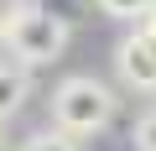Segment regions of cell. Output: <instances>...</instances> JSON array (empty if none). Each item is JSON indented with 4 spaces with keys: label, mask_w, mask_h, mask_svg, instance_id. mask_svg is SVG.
Here are the masks:
<instances>
[{
    "label": "cell",
    "mask_w": 156,
    "mask_h": 151,
    "mask_svg": "<svg viewBox=\"0 0 156 151\" xmlns=\"http://www.w3.org/2000/svg\"><path fill=\"white\" fill-rule=\"evenodd\" d=\"M31 94V78H26V68L21 63H0V125H5Z\"/></svg>",
    "instance_id": "cell-4"
},
{
    "label": "cell",
    "mask_w": 156,
    "mask_h": 151,
    "mask_svg": "<svg viewBox=\"0 0 156 151\" xmlns=\"http://www.w3.org/2000/svg\"><path fill=\"white\" fill-rule=\"evenodd\" d=\"M135 146H140V151H156V115L135 120Z\"/></svg>",
    "instance_id": "cell-7"
},
{
    "label": "cell",
    "mask_w": 156,
    "mask_h": 151,
    "mask_svg": "<svg viewBox=\"0 0 156 151\" xmlns=\"http://www.w3.org/2000/svg\"><path fill=\"white\" fill-rule=\"evenodd\" d=\"M52 120H57V130H68V135H99L109 120H115V94L99 84V78H68V84H57V94H52Z\"/></svg>",
    "instance_id": "cell-1"
},
{
    "label": "cell",
    "mask_w": 156,
    "mask_h": 151,
    "mask_svg": "<svg viewBox=\"0 0 156 151\" xmlns=\"http://www.w3.org/2000/svg\"><path fill=\"white\" fill-rule=\"evenodd\" d=\"M26 11V0H0V42H5V31L16 26V16Z\"/></svg>",
    "instance_id": "cell-8"
},
{
    "label": "cell",
    "mask_w": 156,
    "mask_h": 151,
    "mask_svg": "<svg viewBox=\"0 0 156 151\" xmlns=\"http://www.w3.org/2000/svg\"><path fill=\"white\" fill-rule=\"evenodd\" d=\"M115 68H120V78L130 84V89H140V94H156V52H151V42L135 31V37H125L120 47H115Z\"/></svg>",
    "instance_id": "cell-3"
},
{
    "label": "cell",
    "mask_w": 156,
    "mask_h": 151,
    "mask_svg": "<svg viewBox=\"0 0 156 151\" xmlns=\"http://www.w3.org/2000/svg\"><path fill=\"white\" fill-rule=\"evenodd\" d=\"M99 11H104V16H120V21H135V16L146 21V16L156 11V0H99Z\"/></svg>",
    "instance_id": "cell-5"
},
{
    "label": "cell",
    "mask_w": 156,
    "mask_h": 151,
    "mask_svg": "<svg viewBox=\"0 0 156 151\" xmlns=\"http://www.w3.org/2000/svg\"><path fill=\"white\" fill-rule=\"evenodd\" d=\"M140 37H146V42H151V52H156V11L146 16V26H140Z\"/></svg>",
    "instance_id": "cell-9"
},
{
    "label": "cell",
    "mask_w": 156,
    "mask_h": 151,
    "mask_svg": "<svg viewBox=\"0 0 156 151\" xmlns=\"http://www.w3.org/2000/svg\"><path fill=\"white\" fill-rule=\"evenodd\" d=\"M21 151H78V146H73L68 130H42V135H31Z\"/></svg>",
    "instance_id": "cell-6"
},
{
    "label": "cell",
    "mask_w": 156,
    "mask_h": 151,
    "mask_svg": "<svg viewBox=\"0 0 156 151\" xmlns=\"http://www.w3.org/2000/svg\"><path fill=\"white\" fill-rule=\"evenodd\" d=\"M5 47H11V57H16L21 68L52 63V57H62V47H68V21L52 16V11H42V5H26V11L16 16V26L5 31Z\"/></svg>",
    "instance_id": "cell-2"
}]
</instances>
